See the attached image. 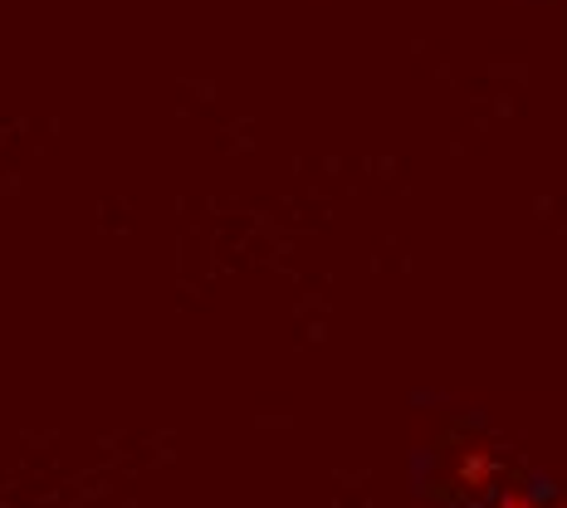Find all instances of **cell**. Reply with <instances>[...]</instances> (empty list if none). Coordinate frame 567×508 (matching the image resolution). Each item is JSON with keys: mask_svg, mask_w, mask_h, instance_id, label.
Returning a JSON list of instances; mask_svg holds the SVG:
<instances>
[{"mask_svg": "<svg viewBox=\"0 0 567 508\" xmlns=\"http://www.w3.org/2000/svg\"><path fill=\"white\" fill-rule=\"evenodd\" d=\"M504 475V459L494 440H460L451 450V465H445V479L460 499H494Z\"/></svg>", "mask_w": 567, "mask_h": 508, "instance_id": "cell-1", "label": "cell"}, {"mask_svg": "<svg viewBox=\"0 0 567 508\" xmlns=\"http://www.w3.org/2000/svg\"><path fill=\"white\" fill-rule=\"evenodd\" d=\"M489 508H567V504H558V499H543V494H528V489H504Z\"/></svg>", "mask_w": 567, "mask_h": 508, "instance_id": "cell-2", "label": "cell"}]
</instances>
